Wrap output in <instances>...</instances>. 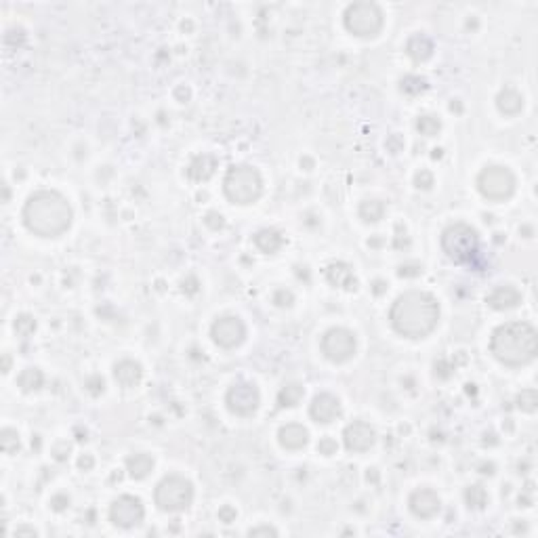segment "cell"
Returning a JSON list of instances; mask_svg holds the SVG:
<instances>
[{"label":"cell","mask_w":538,"mask_h":538,"mask_svg":"<svg viewBox=\"0 0 538 538\" xmlns=\"http://www.w3.org/2000/svg\"><path fill=\"white\" fill-rule=\"evenodd\" d=\"M391 326L406 339H423L438 326L440 305L436 297L423 290H410L396 299L389 311Z\"/></svg>","instance_id":"cell-1"},{"label":"cell","mask_w":538,"mask_h":538,"mask_svg":"<svg viewBox=\"0 0 538 538\" xmlns=\"http://www.w3.org/2000/svg\"><path fill=\"white\" fill-rule=\"evenodd\" d=\"M25 227L40 238H57L72 225V206L53 189H40L32 194L23 206Z\"/></svg>","instance_id":"cell-2"},{"label":"cell","mask_w":538,"mask_h":538,"mask_svg":"<svg viewBox=\"0 0 538 538\" xmlns=\"http://www.w3.org/2000/svg\"><path fill=\"white\" fill-rule=\"evenodd\" d=\"M490 351L505 366H524L537 358L538 337L528 322L501 324L490 339Z\"/></svg>","instance_id":"cell-3"},{"label":"cell","mask_w":538,"mask_h":538,"mask_svg":"<svg viewBox=\"0 0 538 538\" xmlns=\"http://www.w3.org/2000/svg\"><path fill=\"white\" fill-rule=\"evenodd\" d=\"M223 191L236 204H253L263 191V179L253 166H231L223 179Z\"/></svg>","instance_id":"cell-4"},{"label":"cell","mask_w":538,"mask_h":538,"mask_svg":"<svg viewBox=\"0 0 538 538\" xmlns=\"http://www.w3.org/2000/svg\"><path fill=\"white\" fill-rule=\"evenodd\" d=\"M442 248L446 257L459 265L471 263L480 255V236L467 223H455L442 234Z\"/></svg>","instance_id":"cell-5"},{"label":"cell","mask_w":538,"mask_h":538,"mask_svg":"<svg viewBox=\"0 0 538 538\" xmlns=\"http://www.w3.org/2000/svg\"><path fill=\"white\" fill-rule=\"evenodd\" d=\"M154 499L162 511H183L194 501V486L181 476H168L156 486Z\"/></svg>","instance_id":"cell-6"},{"label":"cell","mask_w":538,"mask_h":538,"mask_svg":"<svg viewBox=\"0 0 538 538\" xmlns=\"http://www.w3.org/2000/svg\"><path fill=\"white\" fill-rule=\"evenodd\" d=\"M345 27L362 38L377 36L383 27V11L375 2H354L345 11Z\"/></svg>","instance_id":"cell-7"},{"label":"cell","mask_w":538,"mask_h":538,"mask_svg":"<svg viewBox=\"0 0 538 538\" xmlns=\"http://www.w3.org/2000/svg\"><path fill=\"white\" fill-rule=\"evenodd\" d=\"M478 187L482 191L484 198L501 202L511 198V194L516 191V175L507 168V166H486L480 177H478Z\"/></svg>","instance_id":"cell-8"},{"label":"cell","mask_w":538,"mask_h":538,"mask_svg":"<svg viewBox=\"0 0 538 538\" xmlns=\"http://www.w3.org/2000/svg\"><path fill=\"white\" fill-rule=\"evenodd\" d=\"M322 354L335 364L351 360L356 354V335L347 328H330L322 337Z\"/></svg>","instance_id":"cell-9"},{"label":"cell","mask_w":538,"mask_h":538,"mask_svg":"<svg viewBox=\"0 0 538 538\" xmlns=\"http://www.w3.org/2000/svg\"><path fill=\"white\" fill-rule=\"evenodd\" d=\"M227 408L238 415V417H250L257 412L259 404H261V396L259 389L253 383H236L229 387L227 396H225Z\"/></svg>","instance_id":"cell-10"},{"label":"cell","mask_w":538,"mask_h":538,"mask_svg":"<svg viewBox=\"0 0 538 538\" xmlns=\"http://www.w3.org/2000/svg\"><path fill=\"white\" fill-rule=\"evenodd\" d=\"M143 518H145V509L141 501L130 495L116 499L109 507V520L120 528H135L143 522Z\"/></svg>","instance_id":"cell-11"},{"label":"cell","mask_w":538,"mask_h":538,"mask_svg":"<svg viewBox=\"0 0 538 538\" xmlns=\"http://www.w3.org/2000/svg\"><path fill=\"white\" fill-rule=\"evenodd\" d=\"M210 337L213 341L223 347V349H234L238 347L244 337H246V326L240 318L236 316H225V318H219L213 328H210Z\"/></svg>","instance_id":"cell-12"},{"label":"cell","mask_w":538,"mask_h":538,"mask_svg":"<svg viewBox=\"0 0 538 538\" xmlns=\"http://www.w3.org/2000/svg\"><path fill=\"white\" fill-rule=\"evenodd\" d=\"M375 440H377L375 429L364 421H354L343 431V442L349 452H366L372 448Z\"/></svg>","instance_id":"cell-13"},{"label":"cell","mask_w":538,"mask_h":538,"mask_svg":"<svg viewBox=\"0 0 538 538\" xmlns=\"http://www.w3.org/2000/svg\"><path fill=\"white\" fill-rule=\"evenodd\" d=\"M408 505H410V511H412L417 518H421V520H431V518L438 516L440 509H442L440 497H438L433 490H429V488L415 490L412 497H410V501H408Z\"/></svg>","instance_id":"cell-14"},{"label":"cell","mask_w":538,"mask_h":538,"mask_svg":"<svg viewBox=\"0 0 538 538\" xmlns=\"http://www.w3.org/2000/svg\"><path fill=\"white\" fill-rule=\"evenodd\" d=\"M309 415L316 423H332L341 417V402L330 394H320L309 406Z\"/></svg>","instance_id":"cell-15"},{"label":"cell","mask_w":538,"mask_h":538,"mask_svg":"<svg viewBox=\"0 0 538 538\" xmlns=\"http://www.w3.org/2000/svg\"><path fill=\"white\" fill-rule=\"evenodd\" d=\"M486 303H488L492 309H499V311L513 309V307H518V305L522 303V292H520L516 286H511V284H503V286H497V288L488 295Z\"/></svg>","instance_id":"cell-16"},{"label":"cell","mask_w":538,"mask_h":538,"mask_svg":"<svg viewBox=\"0 0 538 538\" xmlns=\"http://www.w3.org/2000/svg\"><path fill=\"white\" fill-rule=\"evenodd\" d=\"M141 377H143V368H141V364H137L133 360H122L114 366V379L124 389H130V387L139 385Z\"/></svg>","instance_id":"cell-17"},{"label":"cell","mask_w":538,"mask_h":538,"mask_svg":"<svg viewBox=\"0 0 538 538\" xmlns=\"http://www.w3.org/2000/svg\"><path fill=\"white\" fill-rule=\"evenodd\" d=\"M326 278L332 286L345 288V290H356L358 288V280L354 276V269L347 263H332L326 269Z\"/></svg>","instance_id":"cell-18"},{"label":"cell","mask_w":538,"mask_h":538,"mask_svg":"<svg viewBox=\"0 0 538 538\" xmlns=\"http://www.w3.org/2000/svg\"><path fill=\"white\" fill-rule=\"evenodd\" d=\"M278 438H280L282 448H286V450H301V448L307 444V440H309L307 429H305L303 425H297V423L284 425V427L280 429Z\"/></svg>","instance_id":"cell-19"},{"label":"cell","mask_w":538,"mask_h":538,"mask_svg":"<svg viewBox=\"0 0 538 538\" xmlns=\"http://www.w3.org/2000/svg\"><path fill=\"white\" fill-rule=\"evenodd\" d=\"M215 168H217V160L208 154H202L191 160V164L187 166V175L189 179L200 183V181H208L215 175Z\"/></svg>","instance_id":"cell-20"},{"label":"cell","mask_w":538,"mask_h":538,"mask_svg":"<svg viewBox=\"0 0 538 538\" xmlns=\"http://www.w3.org/2000/svg\"><path fill=\"white\" fill-rule=\"evenodd\" d=\"M406 53L415 59V61H427L433 55V42L425 36V34H417L408 40L406 44Z\"/></svg>","instance_id":"cell-21"},{"label":"cell","mask_w":538,"mask_h":538,"mask_svg":"<svg viewBox=\"0 0 538 538\" xmlns=\"http://www.w3.org/2000/svg\"><path fill=\"white\" fill-rule=\"evenodd\" d=\"M497 105H499V109H501L503 114L516 116V114H520L522 107H524V97H522L516 88L509 86V88L501 90V95H499V99H497Z\"/></svg>","instance_id":"cell-22"},{"label":"cell","mask_w":538,"mask_h":538,"mask_svg":"<svg viewBox=\"0 0 538 538\" xmlns=\"http://www.w3.org/2000/svg\"><path fill=\"white\" fill-rule=\"evenodd\" d=\"M255 244H257L259 250L271 255V253H276V250L284 244V238H282V234L276 231V229H261V231L255 236Z\"/></svg>","instance_id":"cell-23"},{"label":"cell","mask_w":538,"mask_h":538,"mask_svg":"<svg viewBox=\"0 0 538 538\" xmlns=\"http://www.w3.org/2000/svg\"><path fill=\"white\" fill-rule=\"evenodd\" d=\"M126 467H128V473L130 478L135 480H143L149 476V471L154 469V461L149 455H135L126 461Z\"/></svg>","instance_id":"cell-24"},{"label":"cell","mask_w":538,"mask_h":538,"mask_svg":"<svg viewBox=\"0 0 538 538\" xmlns=\"http://www.w3.org/2000/svg\"><path fill=\"white\" fill-rule=\"evenodd\" d=\"M383 215H385V204L381 200H366L360 206V217L368 223H375V221L383 219Z\"/></svg>","instance_id":"cell-25"},{"label":"cell","mask_w":538,"mask_h":538,"mask_svg":"<svg viewBox=\"0 0 538 538\" xmlns=\"http://www.w3.org/2000/svg\"><path fill=\"white\" fill-rule=\"evenodd\" d=\"M17 383H19V387H21L23 391H34V389H38V387L42 385V372H40L38 368H25V370L19 375Z\"/></svg>","instance_id":"cell-26"},{"label":"cell","mask_w":538,"mask_h":538,"mask_svg":"<svg viewBox=\"0 0 538 538\" xmlns=\"http://www.w3.org/2000/svg\"><path fill=\"white\" fill-rule=\"evenodd\" d=\"M301 398H303V387L297 385V383H292V385H286V387L280 391L278 402H280V406H297V404L301 402Z\"/></svg>","instance_id":"cell-27"},{"label":"cell","mask_w":538,"mask_h":538,"mask_svg":"<svg viewBox=\"0 0 538 538\" xmlns=\"http://www.w3.org/2000/svg\"><path fill=\"white\" fill-rule=\"evenodd\" d=\"M417 128H419V133H421V135H425V137H433V135H438V133H440L442 122H440L436 116L427 114V116H421V118H419Z\"/></svg>","instance_id":"cell-28"},{"label":"cell","mask_w":538,"mask_h":538,"mask_svg":"<svg viewBox=\"0 0 538 538\" xmlns=\"http://www.w3.org/2000/svg\"><path fill=\"white\" fill-rule=\"evenodd\" d=\"M465 499H467V505L471 509H484L486 503H488V495L482 486H471L467 492H465Z\"/></svg>","instance_id":"cell-29"},{"label":"cell","mask_w":538,"mask_h":538,"mask_svg":"<svg viewBox=\"0 0 538 538\" xmlns=\"http://www.w3.org/2000/svg\"><path fill=\"white\" fill-rule=\"evenodd\" d=\"M518 406L524 410V412H534L538 406V396L534 389H524L520 396H518Z\"/></svg>","instance_id":"cell-30"},{"label":"cell","mask_w":538,"mask_h":538,"mask_svg":"<svg viewBox=\"0 0 538 538\" xmlns=\"http://www.w3.org/2000/svg\"><path fill=\"white\" fill-rule=\"evenodd\" d=\"M19 448V436H17V431H13V429H4L2 431V450L4 452H15Z\"/></svg>","instance_id":"cell-31"},{"label":"cell","mask_w":538,"mask_h":538,"mask_svg":"<svg viewBox=\"0 0 538 538\" xmlns=\"http://www.w3.org/2000/svg\"><path fill=\"white\" fill-rule=\"evenodd\" d=\"M425 86H427L425 80L419 78V76H406V78L402 80V88H404L406 93H421Z\"/></svg>","instance_id":"cell-32"},{"label":"cell","mask_w":538,"mask_h":538,"mask_svg":"<svg viewBox=\"0 0 538 538\" xmlns=\"http://www.w3.org/2000/svg\"><path fill=\"white\" fill-rule=\"evenodd\" d=\"M34 328H36V322H34L29 316H19L17 322H15V330H17L19 335H23V337H27L29 332H34Z\"/></svg>","instance_id":"cell-33"},{"label":"cell","mask_w":538,"mask_h":538,"mask_svg":"<svg viewBox=\"0 0 538 538\" xmlns=\"http://www.w3.org/2000/svg\"><path fill=\"white\" fill-rule=\"evenodd\" d=\"M318 450H320L322 455L330 457V455H335V452H337V442H335L332 438H324V440H320Z\"/></svg>","instance_id":"cell-34"},{"label":"cell","mask_w":538,"mask_h":538,"mask_svg":"<svg viewBox=\"0 0 538 538\" xmlns=\"http://www.w3.org/2000/svg\"><path fill=\"white\" fill-rule=\"evenodd\" d=\"M274 303L280 305V307H288V305H292V295L288 290H278L276 297H274Z\"/></svg>","instance_id":"cell-35"},{"label":"cell","mask_w":538,"mask_h":538,"mask_svg":"<svg viewBox=\"0 0 538 538\" xmlns=\"http://www.w3.org/2000/svg\"><path fill=\"white\" fill-rule=\"evenodd\" d=\"M417 185H419V187H423V189H429V187L433 185V177H431V173L421 170V173L417 175Z\"/></svg>","instance_id":"cell-36"},{"label":"cell","mask_w":538,"mask_h":538,"mask_svg":"<svg viewBox=\"0 0 538 538\" xmlns=\"http://www.w3.org/2000/svg\"><path fill=\"white\" fill-rule=\"evenodd\" d=\"M219 520H221L223 524H231V522L236 520V509H234V507H223V509H219Z\"/></svg>","instance_id":"cell-37"},{"label":"cell","mask_w":538,"mask_h":538,"mask_svg":"<svg viewBox=\"0 0 538 538\" xmlns=\"http://www.w3.org/2000/svg\"><path fill=\"white\" fill-rule=\"evenodd\" d=\"M259 534H271V537H276L278 532H276L274 528H269V526H261V528H253V530H250V537H259Z\"/></svg>","instance_id":"cell-38"},{"label":"cell","mask_w":538,"mask_h":538,"mask_svg":"<svg viewBox=\"0 0 538 538\" xmlns=\"http://www.w3.org/2000/svg\"><path fill=\"white\" fill-rule=\"evenodd\" d=\"M90 465H93V459H90V457H86V459L82 457V459H80V467H86V469H88Z\"/></svg>","instance_id":"cell-39"}]
</instances>
